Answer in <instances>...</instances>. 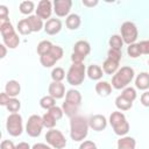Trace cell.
<instances>
[{
    "instance_id": "cell-21",
    "label": "cell",
    "mask_w": 149,
    "mask_h": 149,
    "mask_svg": "<svg viewBox=\"0 0 149 149\" xmlns=\"http://www.w3.org/2000/svg\"><path fill=\"white\" fill-rule=\"evenodd\" d=\"M86 74H87L88 78L92 79V80H99V79L102 78L104 71H102V68H100L99 65L92 64V65H90V66L86 69Z\"/></svg>"
},
{
    "instance_id": "cell-3",
    "label": "cell",
    "mask_w": 149,
    "mask_h": 149,
    "mask_svg": "<svg viewBox=\"0 0 149 149\" xmlns=\"http://www.w3.org/2000/svg\"><path fill=\"white\" fill-rule=\"evenodd\" d=\"M80 104H81L80 92L78 90L71 88L65 94V101L62 105V109L69 118H72L74 115H77V112H78Z\"/></svg>"
},
{
    "instance_id": "cell-36",
    "label": "cell",
    "mask_w": 149,
    "mask_h": 149,
    "mask_svg": "<svg viewBox=\"0 0 149 149\" xmlns=\"http://www.w3.org/2000/svg\"><path fill=\"white\" fill-rule=\"evenodd\" d=\"M7 109L9 111V112H12V113H17V111L21 108V102H20V100L19 99H16V98H10V100L8 101V104H7Z\"/></svg>"
},
{
    "instance_id": "cell-26",
    "label": "cell",
    "mask_w": 149,
    "mask_h": 149,
    "mask_svg": "<svg viewBox=\"0 0 149 149\" xmlns=\"http://www.w3.org/2000/svg\"><path fill=\"white\" fill-rule=\"evenodd\" d=\"M52 47H54V44L50 42V41H41L38 44H37V54L40 55V56H43V55H47V54H49L50 52V50L52 49Z\"/></svg>"
},
{
    "instance_id": "cell-4",
    "label": "cell",
    "mask_w": 149,
    "mask_h": 149,
    "mask_svg": "<svg viewBox=\"0 0 149 149\" xmlns=\"http://www.w3.org/2000/svg\"><path fill=\"white\" fill-rule=\"evenodd\" d=\"M134 74H135V72H134L133 68L122 66L112 77V87H114L115 90L126 88L132 83V80L134 79Z\"/></svg>"
},
{
    "instance_id": "cell-47",
    "label": "cell",
    "mask_w": 149,
    "mask_h": 149,
    "mask_svg": "<svg viewBox=\"0 0 149 149\" xmlns=\"http://www.w3.org/2000/svg\"><path fill=\"white\" fill-rule=\"evenodd\" d=\"M83 5L84 6H87V7H93V6H95V5H98V1L97 0H94V1H90V0H83Z\"/></svg>"
},
{
    "instance_id": "cell-38",
    "label": "cell",
    "mask_w": 149,
    "mask_h": 149,
    "mask_svg": "<svg viewBox=\"0 0 149 149\" xmlns=\"http://www.w3.org/2000/svg\"><path fill=\"white\" fill-rule=\"evenodd\" d=\"M57 121L58 120H61L62 119V116H63V114H64V112H63V109H62V107H58V106H54L52 108H50L49 111H48Z\"/></svg>"
},
{
    "instance_id": "cell-25",
    "label": "cell",
    "mask_w": 149,
    "mask_h": 149,
    "mask_svg": "<svg viewBox=\"0 0 149 149\" xmlns=\"http://www.w3.org/2000/svg\"><path fill=\"white\" fill-rule=\"evenodd\" d=\"M115 106H116V108L119 111H128V109H130L133 107V102L127 100L126 98H123L120 94V95H118L115 98Z\"/></svg>"
},
{
    "instance_id": "cell-31",
    "label": "cell",
    "mask_w": 149,
    "mask_h": 149,
    "mask_svg": "<svg viewBox=\"0 0 149 149\" xmlns=\"http://www.w3.org/2000/svg\"><path fill=\"white\" fill-rule=\"evenodd\" d=\"M65 78V71L63 68L56 66L51 71V79L52 81H62Z\"/></svg>"
},
{
    "instance_id": "cell-7",
    "label": "cell",
    "mask_w": 149,
    "mask_h": 149,
    "mask_svg": "<svg viewBox=\"0 0 149 149\" xmlns=\"http://www.w3.org/2000/svg\"><path fill=\"white\" fill-rule=\"evenodd\" d=\"M6 129L10 136H20L23 132L22 116L19 113H10L6 121Z\"/></svg>"
},
{
    "instance_id": "cell-13",
    "label": "cell",
    "mask_w": 149,
    "mask_h": 149,
    "mask_svg": "<svg viewBox=\"0 0 149 149\" xmlns=\"http://www.w3.org/2000/svg\"><path fill=\"white\" fill-rule=\"evenodd\" d=\"M35 10L38 17H41L42 20H49L52 13V3L49 0H41L37 5V9Z\"/></svg>"
},
{
    "instance_id": "cell-42",
    "label": "cell",
    "mask_w": 149,
    "mask_h": 149,
    "mask_svg": "<svg viewBox=\"0 0 149 149\" xmlns=\"http://www.w3.org/2000/svg\"><path fill=\"white\" fill-rule=\"evenodd\" d=\"M140 100H141V104H142L143 106L149 107V91H146L144 93H142Z\"/></svg>"
},
{
    "instance_id": "cell-16",
    "label": "cell",
    "mask_w": 149,
    "mask_h": 149,
    "mask_svg": "<svg viewBox=\"0 0 149 149\" xmlns=\"http://www.w3.org/2000/svg\"><path fill=\"white\" fill-rule=\"evenodd\" d=\"M61 29H62V22L59 19L52 17L47 20V22L44 23V31L48 35H56L61 31Z\"/></svg>"
},
{
    "instance_id": "cell-5",
    "label": "cell",
    "mask_w": 149,
    "mask_h": 149,
    "mask_svg": "<svg viewBox=\"0 0 149 149\" xmlns=\"http://www.w3.org/2000/svg\"><path fill=\"white\" fill-rule=\"evenodd\" d=\"M109 123L114 133L119 136H126V134L129 132V123L122 112H112L109 115Z\"/></svg>"
},
{
    "instance_id": "cell-35",
    "label": "cell",
    "mask_w": 149,
    "mask_h": 149,
    "mask_svg": "<svg viewBox=\"0 0 149 149\" xmlns=\"http://www.w3.org/2000/svg\"><path fill=\"white\" fill-rule=\"evenodd\" d=\"M121 95H122L123 98H126L127 100L132 101V102H133V101L136 99V97H137L135 88H134V87H130V86H127L126 88H123V91H122Z\"/></svg>"
},
{
    "instance_id": "cell-34",
    "label": "cell",
    "mask_w": 149,
    "mask_h": 149,
    "mask_svg": "<svg viewBox=\"0 0 149 149\" xmlns=\"http://www.w3.org/2000/svg\"><path fill=\"white\" fill-rule=\"evenodd\" d=\"M42 119H43V125H44V127H47V128H49V129H52V128L56 126L57 120H56L49 112L44 113L43 116H42Z\"/></svg>"
},
{
    "instance_id": "cell-29",
    "label": "cell",
    "mask_w": 149,
    "mask_h": 149,
    "mask_svg": "<svg viewBox=\"0 0 149 149\" xmlns=\"http://www.w3.org/2000/svg\"><path fill=\"white\" fill-rule=\"evenodd\" d=\"M40 62H41V64H42L44 68H51V66L55 65L56 62H58V61L49 52V54H47V55L40 56Z\"/></svg>"
},
{
    "instance_id": "cell-30",
    "label": "cell",
    "mask_w": 149,
    "mask_h": 149,
    "mask_svg": "<svg viewBox=\"0 0 149 149\" xmlns=\"http://www.w3.org/2000/svg\"><path fill=\"white\" fill-rule=\"evenodd\" d=\"M17 31L21 34V35H29L30 33H33L31 31V29H30V27H29V24H28V21H27V19H22V20H20L19 22H17Z\"/></svg>"
},
{
    "instance_id": "cell-22",
    "label": "cell",
    "mask_w": 149,
    "mask_h": 149,
    "mask_svg": "<svg viewBox=\"0 0 149 149\" xmlns=\"http://www.w3.org/2000/svg\"><path fill=\"white\" fill-rule=\"evenodd\" d=\"M95 92L100 95V97H108L112 93V85L108 81L105 80H100L95 84Z\"/></svg>"
},
{
    "instance_id": "cell-10",
    "label": "cell",
    "mask_w": 149,
    "mask_h": 149,
    "mask_svg": "<svg viewBox=\"0 0 149 149\" xmlns=\"http://www.w3.org/2000/svg\"><path fill=\"white\" fill-rule=\"evenodd\" d=\"M47 143L54 149H63L66 146V139L63 133L58 129H50L45 134Z\"/></svg>"
},
{
    "instance_id": "cell-45",
    "label": "cell",
    "mask_w": 149,
    "mask_h": 149,
    "mask_svg": "<svg viewBox=\"0 0 149 149\" xmlns=\"http://www.w3.org/2000/svg\"><path fill=\"white\" fill-rule=\"evenodd\" d=\"M31 149H52L49 144H45V143H35Z\"/></svg>"
},
{
    "instance_id": "cell-20",
    "label": "cell",
    "mask_w": 149,
    "mask_h": 149,
    "mask_svg": "<svg viewBox=\"0 0 149 149\" xmlns=\"http://www.w3.org/2000/svg\"><path fill=\"white\" fill-rule=\"evenodd\" d=\"M27 21H28V24H29V27H30L33 33H38L44 27L43 20L41 17H38L36 14L35 15H29L27 17Z\"/></svg>"
},
{
    "instance_id": "cell-14",
    "label": "cell",
    "mask_w": 149,
    "mask_h": 149,
    "mask_svg": "<svg viewBox=\"0 0 149 149\" xmlns=\"http://www.w3.org/2000/svg\"><path fill=\"white\" fill-rule=\"evenodd\" d=\"M88 126L95 132H101L107 127V119L101 114H94L88 119Z\"/></svg>"
},
{
    "instance_id": "cell-17",
    "label": "cell",
    "mask_w": 149,
    "mask_h": 149,
    "mask_svg": "<svg viewBox=\"0 0 149 149\" xmlns=\"http://www.w3.org/2000/svg\"><path fill=\"white\" fill-rule=\"evenodd\" d=\"M135 86L139 90L146 91L149 88V72H141L135 78Z\"/></svg>"
},
{
    "instance_id": "cell-15",
    "label": "cell",
    "mask_w": 149,
    "mask_h": 149,
    "mask_svg": "<svg viewBox=\"0 0 149 149\" xmlns=\"http://www.w3.org/2000/svg\"><path fill=\"white\" fill-rule=\"evenodd\" d=\"M49 95H51L55 99H62L65 93V86L62 81H51L48 87Z\"/></svg>"
},
{
    "instance_id": "cell-8",
    "label": "cell",
    "mask_w": 149,
    "mask_h": 149,
    "mask_svg": "<svg viewBox=\"0 0 149 149\" xmlns=\"http://www.w3.org/2000/svg\"><path fill=\"white\" fill-rule=\"evenodd\" d=\"M90 52H91V45L87 41L84 40L77 41L72 49V55H71L72 63H83Z\"/></svg>"
},
{
    "instance_id": "cell-49",
    "label": "cell",
    "mask_w": 149,
    "mask_h": 149,
    "mask_svg": "<svg viewBox=\"0 0 149 149\" xmlns=\"http://www.w3.org/2000/svg\"><path fill=\"white\" fill-rule=\"evenodd\" d=\"M148 65H149V61H148Z\"/></svg>"
},
{
    "instance_id": "cell-9",
    "label": "cell",
    "mask_w": 149,
    "mask_h": 149,
    "mask_svg": "<svg viewBox=\"0 0 149 149\" xmlns=\"http://www.w3.org/2000/svg\"><path fill=\"white\" fill-rule=\"evenodd\" d=\"M120 33H121L123 43H127L128 45L135 43V41L137 40V36H139L137 27L135 26V23H133L130 21H126L121 24Z\"/></svg>"
},
{
    "instance_id": "cell-40",
    "label": "cell",
    "mask_w": 149,
    "mask_h": 149,
    "mask_svg": "<svg viewBox=\"0 0 149 149\" xmlns=\"http://www.w3.org/2000/svg\"><path fill=\"white\" fill-rule=\"evenodd\" d=\"M140 45V49H141V52L143 55H149V40H144V41H141L139 43Z\"/></svg>"
},
{
    "instance_id": "cell-11",
    "label": "cell",
    "mask_w": 149,
    "mask_h": 149,
    "mask_svg": "<svg viewBox=\"0 0 149 149\" xmlns=\"http://www.w3.org/2000/svg\"><path fill=\"white\" fill-rule=\"evenodd\" d=\"M44 125H43V119L42 116L37 115V114H33L29 116L27 125H26V133L30 136V137H37L40 136L42 129H43Z\"/></svg>"
},
{
    "instance_id": "cell-24",
    "label": "cell",
    "mask_w": 149,
    "mask_h": 149,
    "mask_svg": "<svg viewBox=\"0 0 149 149\" xmlns=\"http://www.w3.org/2000/svg\"><path fill=\"white\" fill-rule=\"evenodd\" d=\"M80 23H81V20H80V16L78 14H70V15H68V17L65 20L66 27L69 29H71V30L78 29Z\"/></svg>"
},
{
    "instance_id": "cell-37",
    "label": "cell",
    "mask_w": 149,
    "mask_h": 149,
    "mask_svg": "<svg viewBox=\"0 0 149 149\" xmlns=\"http://www.w3.org/2000/svg\"><path fill=\"white\" fill-rule=\"evenodd\" d=\"M107 58H109V59H112V61H114L116 63H120V61L122 58V52H121V50H116V49H111L109 48V50L107 52Z\"/></svg>"
},
{
    "instance_id": "cell-32",
    "label": "cell",
    "mask_w": 149,
    "mask_h": 149,
    "mask_svg": "<svg viewBox=\"0 0 149 149\" xmlns=\"http://www.w3.org/2000/svg\"><path fill=\"white\" fill-rule=\"evenodd\" d=\"M20 8V12L22 14H26V15H29L33 13V10L35 9V5L33 1H22L19 6Z\"/></svg>"
},
{
    "instance_id": "cell-2",
    "label": "cell",
    "mask_w": 149,
    "mask_h": 149,
    "mask_svg": "<svg viewBox=\"0 0 149 149\" xmlns=\"http://www.w3.org/2000/svg\"><path fill=\"white\" fill-rule=\"evenodd\" d=\"M0 33L2 36L3 44L9 49H15L20 44V37L15 33L13 24L9 19H0Z\"/></svg>"
},
{
    "instance_id": "cell-12",
    "label": "cell",
    "mask_w": 149,
    "mask_h": 149,
    "mask_svg": "<svg viewBox=\"0 0 149 149\" xmlns=\"http://www.w3.org/2000/svg\"><path fill=\"white\" fill-rule=\"evenodd\" d=\"M71 6H72L71 0H55L54 1V12L57 16L63 17L70 13Z\"/></svg>"
},
{
    "instance_id": "cell-39",
    "label": "cell",
    "mask_w": 149,
    "mask_h": 149,
    "mask_svg": "<svg viewBox=\"0 0 149 149\" xmlns=\"http://www.w3.org/2000/svg\"><path fill=\"white\" fill-rule=\"evenodd\" d=\"M79 149H98V147H97V144L93 141L86 140V141H84V142L80 143Z\"/></svg>"
},
{
    "instance_id": "cell-41",
    "label": "cell",
    "mask_w": 149,
    "mask_h": 149,
    "mask_svg": "<svg viewBox=\"0 0 149 149\" xmlns=\"http://www.w3.org/2000/svg\"><path fill=\"white\" fill-rule=\"evenodd\" d=\"M15 146L10 140H3L0 144V149H14Z\"/></svg>"
},
{
    "instance_id": "cell-6",
    "label": "cell",
    "mask_w": 149,
    "mask_h": 149,
    "mask_svg": "<svg viewBox=\"0 0 149 149\" xmlns=\"http://www.w3.org/2000/svg\"><path fill=\"white\" fill-rule=\"evenodd\" d=\"M86 76V66L84 63H72L66 73V80L72 86H78L83 84Z\"/></svg>"
},
{
    "instance_id": "cell-43",
    "label": "cell",
    "mask_w": 149,
    "mask_h": 149,
    "mask_svg": "<svg viewBox=\"0 0 149 149\" xmlns=\"http://www.w3.org/2000/svg\"><path fill=\"white\" fill-rule=\"evenodd\" d=\"M9 100H10V97H9L6 92H2V93L0 94V105L7 106V104H8Z\"/></svg>"
},
{
    "instance_id": "cell-44",
    "label": "cell",
    "mask_w": 149,
    "mask_h": 149,
    "mask_svg": "<svg viewBox=\"0 0 149 149\" xmlns=\"http://www.w3.org/2000/svg\"><path fill=\"white\" fill-rule=\"evenodd\" d=\"M8 17V9L5 5H0V19H7Z\"/></svg>"
},
{
    "instance_id": "cell-19",
    "label": "cell",
    "mask_w": 149,
    "mask_h": 149,
    "mask_svg": "<svg viewBox=\"0 0 149 149\" xmlns=\"http://www.w3.org/2000/svg\"><path fill=\"white\" fill-rule=\"evenodd\" d=\"M118 149H135L136 141L132 136H121L116 143Z\"/></svg>"
},
{
    "instance_id": "cell-46",
    "label": "cell",
    "mask_w": 149,
    "mask_h": 149,
    "mask_svg": "<svg viewBox=\"0 0 149 149\" xmlns=\"http://www.w3.org/2000/svg\"><path fill=\"white\" fill-rule=\"evenodd\" d=\"M14 149H31V148H30V146L27 142H20V143H17L15 146Z\"/></svg>"
},
{
    "instance_id": "cell-48",
    "label": "cell",
    "mask_w": 149,
    "mask_h": 149,
    "mask_svg": "<svg viewBox=\"0 0 149 149\" xmlns=\"http://www.w3.org/2000/svg\"><path fill=\"white\" fill-rule=\"evenodd\" d=\"M0 50H1L0 57L3 58V57L6 56V52H7V50H6V45H5V44H0Z\"/></svg>"
},
{
    "instance_id": "cell-27",
    "label": "cell",
    "mask_w": 149,
    "mask_h": 149,
    "mask_svg": "<svg viewBox=\"0 0 149 149\" xmlns=\"http://www.w3.org/2000/svg\"><path fill=\"white\" fill-rule=\"evenodd\" d=\"M108 44H109L111 49L121 50L122 45H123V40H122L121 35H112L108 40Z\"/></svg>"
},
{
    "instance_id": "cell-33",
    "label": "cell",
    "mask_w": 149,
    "mask_h": 149,
    "mask_svg": "<svg viewBox=\"0 0 149 149\" xmlns=\"http://www.w3.org/2000/svg\"><path fill=\"white\" fill-rule=\"evenodd\" d=\"M127 54L129 57L132 58H137L142 55L141 52V49H140V45L139 43H133V44H129L128 48H127Z\"/></svg>"
},
{
    "instance_id": "cell-1",
    "label": "cell",
    "mask_w": 149,
    "mask_h": 149,
    "mask_svg": "<svg viewBox=\"0 0 149 149\" xmlns=\"http://www.w3.org/2000/svg\"><path fill=\"white\" fill-rule=\"evenodd\" d=\"M88 120L81 115L70 118V136L74 142L84 141L88 134Z\"/></svg>"
},
{
    "instance_id": "cell-23",
    "label": "cell",
    "mask_w": 149,
    "mask_h": 149,
    "mask_svg": "<svg viewBox=\"0 0 149 149\" xmlns=\"http://www.w3.org/2000/svg\"><path fill=\"white\" fill-rule=\"evenodd\" d=\"M119 64L120 63H116L109 58H107L104 63H102V71L106 73V74H115V72L119 70Z\"/></svg>"
},
{
    "instance_id": "cell-28",
    "label": "cell",
    "mask_w": 149,
    "mask_h": 149,
    "mask_svg": "<svg viewBox=\"0 0 149 149\" xmlns=\"http://www.w3.org/2000/svg\"><path fill=\"white\" fill-rule=\"evenodd\" d=\"M40 106L47 111H49L50 108H52L54 106H56V99L52 98L51 95H44L41 98L40 100Z\"/></svg>"
},
{
    "instance_id": "cell-18",
    "label": "cell",
    "mask_w": 149,
    "mask_h": 149,
    "mask_svg": "<svg viewBox=\"0 0 149 149\" xmlns=\"http://www.w3.org/2000/svg\"><path fill=\"white\" fill-rule=\"evenodd\" d=\"M20 91H21V86L17 80H8L5 85V92L10 98H15L16 95H19Z\"/></svg>"
}]
</instances>
